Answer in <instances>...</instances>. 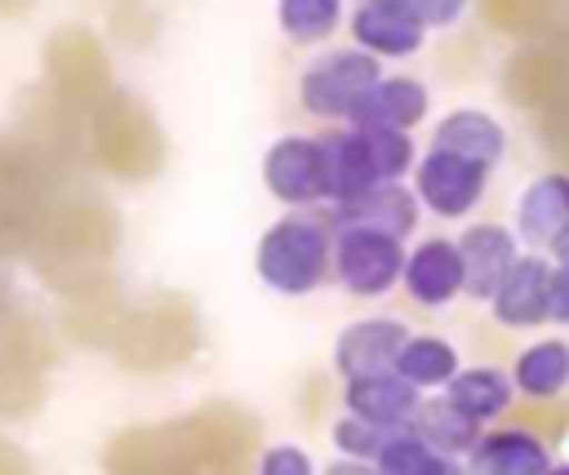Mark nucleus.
I'll return each instance as SVG.
<instances>
[{
  "instance_id": "nucleus-1",
  "label": "nucleus",
  "mask_w": 569,
  "mask_h": 475,
  "mask_svg": "<svg viewBox=\"0 0 569 475\" xmlns=\"http://www.w3.org/2000/svg\"><path fill=\"white\" fill-rule=\"evenodd\" d=\"M258 422L236 404H200L173 422L129 426L102 448L107 475H249Z\"/></svg>"
},
{
  "instance_id": "nucleus-2",
  "label": "nucleus",
  "mask_w": 569,
  "mask_h": 475,
  "mask_svg": "<svg viewBox=\"0 0 569 475\" xmlns=\"http://www.w3.org/2000/svg\"><path fill=\"white\" fill-rule=\"evenodd\" d=\"M120 240L116 213L93 195H62L31 244V266L62 297L80 302L111 289V253Z\"/></svg>"
},
{
  "instance_id": "nucleus-3",
  "label": "nucleus",
  "mask_w": 569,
  "mask_h": 475,
  "mask_svg": "<svg viewBox=\"0 0 569 475\" xmlns=\"http://www.w3.org/2000/svg\"><path fill=\"white\" fill-rule=\"evenodd\" d=\"M67 169L22 133L0 138V253H31L40 226L67 195Z\"/></svg>"
},
{
  "instance_id": "nucleus-4",
  "label": "nucleus",
  "mask_w": 569,
  "mask_h": 475,
  "mask_svg": "<svg viewBox=\"0 0 569 475\" xmlns=\"http://www.w3.org/2000/svg\"><path fill=\"white\" fill-rule=\"evenodd\" d=\"M200 342V324L196 311L187 306V297L178 293H156L151 302L138 306H120L116 329L107 337V351L138 373H164L173 364H182Z\"/></svg>"
},
{
  "instance_id": "nucleus-5",
  "label": "nucleus",
  "mask_w": 569,
  "mask_h": 475,
  "mask_svg": "<svg viewBox=\"0 0 569 475\" xmlns=\"http://www.w3.org/2000/svg\"><path fill=\"white\" fill-rule=\"evenodd\" d=\"M89 155L124 178V182H138V178H151L164 160V138H160V124L151 120V111L124 93V89H111L93 111H89Z\"/></svg>"
},
{
  "instance_id": "nucleus-6",
  "label": "nucleus",
  "mask_w": 569,
  "mask_h": 475,
  "mask_svg": "<svg viewBox=\"0 0 569 475\" xmlns=\"http://www.w3.org/2000/svg\"><path fill=\"white\" fill-rule=\"evenodd\" d=\"M329 266H333V240H329V226L316 218H302V213L280 218L258 240V275L284 297L320 289Z\"/></svg>"
},
{
  "instance_id": "nucleus-7",
  "label": "nucleus",
  "mask_w": 569,
  "mask_h": 475,
  "mask_svg": "<svg viewBox=\"0 0 569 475\" xmlns=\"http://www.w3.org/2000/svg\"><path fill=\"white\" fill-rule=\"evenodd\" d=\"M44 89L62 98L71 111L89 115L111 93V67L102 40L84 27H58L44 40Z\"/></svg>"
},
{
  "instance_id": "nucleus-8",
  "label": "nucleus",
  "mask_w": 569,
  "mask_h": 475,
  "mask_svg": "<svg viewBox=\"0 0 569 475\" xmlns=\"http://www.w3.org/2000/svg\"><path fill=\"white\" fill-rule=\"evenodd\" d=\"M49 337L22 311L0 320V417H27L44 395L49 373Z\"/></svg>"
},
{
  "instance_id": "nucleus-9",
  "label": "nucleus",
  "mask_w": 569,
  "mask_h": 475,
  "mask_svg": "<svg viewBox=\"0 0 569 475\" xmlns=\"http://www.w3.org/2000/svg\"><path fill=\"white\" fill-rule=\"evenodd\" d=\"M382 80L378 71V58L365 53V49H338V53H325L316 58L302 80H298V93H302V107L311 115H325V120H351L356 107L369 98V89Z\"/></svg>"
},
{
  "instance_id": "nucleus-10",
  "label": "nucleus",
  "mask_w": 569,
  "mask_h": 475,
  "mask_svg": "<svg viewBox=\"0 0 569 475\" xmlns=\"http://www.w3.org/2000/svg\"><path fill=\"white\" fill-rule=\"evenodd\" d=\"M405 244L400 235L369 231V226H338L333 235V271L347 293L356 297H378L396 280H405Z\"/></svg>"
},
{
  "instance_id": "nucleus-11",
  "label": "nucleus",
  "mask_w": 569,
  "mask_h": 475,
  "mask_svg": "<svg viewBox=\"0 0 569 475\" xmlns=\"http://www.w3.org/2000/svg\"><path fill=\"white\" fill-rule=\"evenodd\" d=\"M489 186V169L476 160H462L453 151L431 146L418 164H413V191L418 204H427L436 218H467Z\"/></svg>"
},
{
  "instance_id": "nucleus-12",
  "label": "nucleus",
  "mask_w": 569,
  "mask_h": 475,
  "mask_svg": "<svg viewBox=\"0 0 569 475\" xmlns=\"http://www.w3.org/2000/svg\"><path fill=\"white\" fill-rule=\"evenodd\" d=\"M551 271L556 262H547L542 253H520V262L511 266V275L502 280V289L493 293L489 311L502 329H538L551 320Z\"/></svg>"
},
{
  "instance_id": "nucleus-13",
  "label": "nucleus",
  "mask_w": 569,
  "mask_h": 475,
  "mask_svg": "<svg viewBox=\"0 0 569 475\" xmlns=\"http://www.w3.org/2000/svg\"><path fill=\"white\" fill-rule=\"evenodd\" d=\"M262 182L284 204H311L325 200V173H320V142L316 138H276L262 160Z\"/></svg>"
},
{
  "instance_id": "nucleus-14",
  "label": "nucleus",
  "mask_w": 569,
  "mask_h": 475,
  "mask_svg": "<svg viewBox=\"0 0 569 475\" xmlns=\"http://www.w3.org/2000/svg\"><path fill=\"white\" fill-rule=\"evenodd\" d=\"M405 289L418 306H449L458 293H467L458 240H445V235L418 240L405 257Z\"/></svg>"
},
{
  "instance_id": "nucleus-15",
  "label": "nucleus",
  "mask_w": 569,
  "mask_h": 475,
  "mask_svg": "<svg viewBox=\"0 0 569 475\" xmlns=\"http://www.w3.org/2000/svg\"><path fill=\"white\" fill-rule=\"evenodd\" d=\"M458 253H462V271H467V297H476V302H493V293L502 289V280L520 262L516 235L498 222L467 226L458 240Z\"/></svg>"
},
{
  "instance_id": "nucleus-16",
  "label": "nucleus",
  "mask_w": 569,
  "mask_h": 475,
  "mask_svg": "<svg viewBox=\"0 0 569 475\" xmlns=\"http://www.w3.org/2000/svg\"><path fill=\"white\" fill-rule=\"evenodd\" d=\"M405 342H409V329L400 320H382V315L378 320H356L338 333L333 364L347 382L369 377V373H387V368H396Z\"/></svg>"
},
{
  "instance_id": "nucleus-17",
  "label": "nucleus",
  "mask_w": 569,
  "mask_h": 475,
  "mask_svg": "<svg viewBox=\"0 0 569 475\" xmlns=\"http://www.w3.org/2000/svg\"><path fill=\"white\" fill-rule=\"evenodd\" d=\"M351 36L365 53L373 58H409L422 49V18L413 9H405L400 0H369L356 9L351 18Z\"/></svg>"
},
{
  "instance_id": "nucleus-18",
  "label": "nucleus",
  "mask_w": 569,
  "mask_h": 475,
  "mask_svg": "<svg viewBox=\"0 0 569 475\" xmlns=\"http://www.w3.org/2000/svg\"><path fill=\"white\" fill-rule=\"evenodd\" d=\"M418 404H422L418 386L409 377H400L396 368L347 382V413H356L373 426H387V431H405L413 422Z\"/></svg>"
},
{
  "instance_id": "nucleus-19",
  "label": "nucleus",
  "mask_w": 569,
  "mask_h": 475,
  "mask_svg": "<svg viewBox=\"0 0 569 475\" xmlns=\"http://www.w3.org/2000/svg\"><path fill=\"white\" fill-rule=\"evenodd\" d=\"M320 173H325V200L333 204H347L356 200L360 191H369L378 182L373 173V160H369V146H365V133L360 129H333V133H320Z\"/></svg>"
},
{
  "instance_id": "nucleus-20",
  "label": "nucleus",
  "mask_w": 569,
  "mask_h": 475,
  "mask_svg": "<svg viewBox=\"0 0 569 475\" xmlns=\"http://www.w3.org/2000/svg\"><path fill=\"white\" fill-rule=\"evenodd\" d=\"M467 462H471V475H547L556 466L547 444L529 426L485 431Z\"/></svg>"
},
{
  "instance_id": "nucleus-21",
  "label": "nucleus",
  "mask_w": 569,
  "mask_h": 475,
  "mask_svg": "<svg viewBox=\"0 0 569 475\" xmlns=\"http://www.w3.org/2000/svg\"><path fill=\"white\" fill-rule=\"evenodd\" d=\"M565 226H569V173L565 169L538 173L525 186V195H520L516 235L529 240V244H538V249H551Z\"/></svg>"
},
{
  "instance_id": "nucleus-22",
  "label": "nucleus",
  "mask_w": 569,
  "mask_h": 475,
  "mask_svg": "<svg viewBox=\"0 0 569 475\" xmlns=\"http://www.w3.org/2000/svg\"><path fill=\"white\" fill-rule=\"evenodd\" d=\"M333 218H338V226H369V231H387V235H409L418 222V191H409L400 182H373L356 200L338 204Z\"/></svg>"
},
{
  "instance_id": "nucleus-23",
  "label": "nucleus",
  "mask_w": 569,
  "mask_h": 475,
  "mask_svg": "<svg viewBox=\"0 0 569 475\" xmlns=\"http://www.w3.org/2000/svg\"><path fill=\"white\" fill-rule=\"evenodd\" d=\"M427 115V89L413 75H382L369 98L356 107L351 124L356 129H413Z\"/></svg>"
},
{
  "instance_id": "nucleus-24",
  "label": "nucleus",
  "mask_w": 569,
  "mask_h": 475,
  "mask_svg": "<svg viewBox=\"0 0 569 475\" xmlns=\"http://www.w3.org/2000/svg\"><path fill=\"white\" fill-rule=\"evenodd\" d=\"M431 146L453 151V155H462V160H476V164L493 169V164L502 160V151H507V133H502V124H498L489 111L458 107V111H449V115L436 124Z\"/></svg>"
},
{
  "instance_id": "nucleus-25",
  "label": "nucleus",
  "mask_w": 569,
  "mask_h": 475,
  "mask_svg": "<svg viewBox=\"0 0 569 475\" xmlns=\"http://www.w3.org/2000/svg\"><path fill=\"white\" fill-rule=\"evenodd\" d=\"M511 382L525 400H556L569 386V342L565 337L529 342L511 364Z\"/></svg>"
},
{
  "instance_id": "nucleus-26",
  "label": "nucleus",
  "mask_w": 569,
  "mask_h": 475,
  "mask_svg": "<svg viewBox=\"0 0 569 475\" xmlns=\"http://www.w3.org/2000/svg\"><path fill=\"white\" fill-rule=\"evenodd\" d=\"M445 395H449L467 417H476L480 426H489V422H498V417L511 408L516 382H511V373H502V368H493V364H476V368H462V373L445 386Z\"/></svg>"
},
{
  "instance_id": "nucleus-27",
  "label": "nucleus",
  "mask_w": 569,
  "mask_h": 475,
  "mask_svg": "<svg viewBox=\"0 0 569 475\" xmlns=\"http://www.w3.org/2000/svg\"><path fill=\"white\" fill-rule=\"evenodd\" d=\"M409 431L413 435H422L431 448H440V453H449V457H471V448L480 444V422L476 417H467L449 395H436V400H422L418 404V413H413V422H409Z\"/></svg>"
},
{
  "instance_id": "nucleus-28",
  "label": "nucleus",
  "mask_w": 569,
  "mask_h": 475,
  "mask_svg": "<svg viewBox=\"0 0 569 475\" xmlns=\"http://www.w3.org/2000/svg\"><path fill=\"white\" fill-rule=\"evenodd\" d=\"M396 373L409 377L418 391H440V386H449L462 373V364H458V351L445 337H427L422 333V337L405 342V351L396 360Z\"/></svg>"
},
{
  "instance_id": "nucleus-29",
  "label": "nucleus",
  "mask_w": 569,
  "mask_h": 475,
  "mask_svg": "<svg viewBox=\"0 0 569 475\" xmlns=\"http://www.w3.org/2000/svg\"><path fill=\"white\" fill-rule=\"evenodd\" d=\"M378 475H458V462L440 448H431L422 435H413L409 426L396 431L387 439V448L378 453Z\"/></svg>"
},
{
  "instance_id": "nucleus-30",
  "label": "nucleus",
  "mask_w": 569,
  "mask_h": 475,
  "mask_svg": "<svg viewBox=\"0 0 569 475\" xmlns=\"http://www.w3.org/2000/svg\"><path fill=\"white\" fill-rule=\"evenodd\" d=\"M280 27L298 44H320L342 18V0H280Z\"/></svg>"
},
{
  "instance_id": "nucleus-31",
  "label": "nucleus",
  "mask_w": 569,
  "mask_h": 475,
  "mask_svg": "<svg viewBox=\"0 0 569 475\" xmlns=\"http://www.w3.org/2000/svg\"><path fill=\"white\" fill-rule=\"evenodd\" d=\"M360 133H365V146H369V160H373L378 182H400V173H409V164H413L409 133L405 129H360Z\"/></svg>"
},
{
  "instance_id": "nucleus-32",
  "label": "nucleus",
  "mask_w": 569,
  "mask_h": 475,
  "mask_svg": "<svg viewBox=\"0 0 569 475\" xmlns=\"http://www.w3.org/2000/svg\"><path fill=\"white\" fill-rule=\"evenodd\" d=\"M391 435H396V431L373 426V422H365V417H356V413H347V417L333 426V444H338V453L351 457V462H378V453L387 448Z\"/></svg>"
},
{
  "instance_id": "nucleus-33",
  "label": "nucleus",
  "mask_w": 569,
  "mask_h": 475,
  "mask_svg": "<svg viewBox=\"0 0 569 475\" xmlns=\"http://www.w3.org/2000/svg\"><path fill=\"white\" fill-rule=\"evenodd\" d=\"M551 4H556V0H485V18H489L493 27H502V31L529 36V31L547 27Z\"/></svg>"
},
{
  "instance_id": "nucleus-34",
  "label": "nucleus",
  "mask_w": 569,
  "mask_h": 475,
  "mask_svg": "<svg viewBox=\"0 0 569 475\" xmlns=\"http://www.w3.org/2000/svg\"><path fill=\"white\" fill-rule=\"evenodd\" d=\"M258 475H316V466L298 444H276L258 457Z\"/></svg>"
},
{
  "instance_id": "nucleus-35",
  "label": "nucleus",
  "mask_w": 569,
  "mask_h": 475,
  "mask_svg": "<svg viewBox=\"0 0 569 475\" xmlns=\"http://www.w3.org/2000/svg\"><path fill=\"white\" fill-rule=\"evenodd\" d=\"M542 138H547V146H556L569 160V89L542 107Z\"/></svg>"
},
{
  "instance_id": "nucleus-36",
  "label": "nucleus",
  "mask_w": 569,
  "mask_h": 475,
  "mask_svg": "<svg viewBox=\"0 0 569 475\" xmlns=\"http://www.w3.org/2000/svg\"><path fill=\"white\" fill-rule=\"evenodd\" d=\"M400 4L413 9L422 18V27H453L471 0H400Z\"/></svg>"
},
{
  "instance_id": "nucleus-37",
  "label": "nucleus",
  "mask_w": 569,
  "mask_h": 475,
  "mask_svg": "<svg viewBox=\"0 0 569 475\" xmlns=\"http://www.w3.org/2000/svg\"><path fill=\"white\" fill-rule=\"evenodd\" d=\"M551 320L569 324V266L551 271Z\"/></svg>"
},
{
  "instance_id": "nucleus-38",
  "label": "nucleus",
  "mask_w": 569,
  "mask_h": 475,
  "mask_svg": "<svg viewBox=\"0 0 569 475\" xmlns=\"http://www.w3.org/2000/svg\"><path fill=\"white\" fill-rule=\"evenodd\" d=\"M0 475H36V466H31V457L18 444L0 439Z\"/></svg>"
},
{
  "instance_id": "nucleus-39",
  "label": "nucleus",
  "mask_w": 569,
  "mask_h": 475,
  "mask_svg": "<svg viewBox=\"0 0 569 475\" xmlns=\"http://www.w3.org/2000/svg\"><path fill=\"white\" fill-rule=\"evenodd\" d=\"M325 475H378V466H373V462H351V457H342V462H333Z\"/></svg>"
},
{
  "instance_id": "nucleus-40",
  "label": "nucleus",
  "mask_w": 569,
  "mask_h": 475,
  "mask_svg": "<svg viewBox=\"0 0 569 475\" xmlns=\"http://www.w3.org/2000/svg\"><path fill=\"white\" fill-rule=\"evenodd\" d=\"M551 257H556V266H569V226H565L560 240L551 244Z\"/></svg>"
},
{
  "instance_id": "nucleus-41",
  "label": "nucleus",
  "mask_w": 569,
  "mask_h": 475,
  "mask_svg": "<svg viewBox=\"0 0 569 475\" xmlns=\"http://www.w3.org/2000/svg\"><path fill=\"white\" fill-rule=\"evenodd\" d=\"M31 0H0V13H22Z\"/></svg>"
},
{
  "instance_id": "nucleus-42",
  "label": "nucleus",
  "mask_w": 569,
  "mask_h": 475,
  "mask_svg": "<svg viewBox=\"0 0 569 475\" xmlns=\"http://www.w3.org/2000/svg\"><path fill=\"white\" fill-rule=\"evenodd\" d=\"M547 475H569V462H556V466H551Z\"/></svg>"
},
{
  "instance_id": "nucleus-43",
  "label": "nucleus",
  "mask_w": 569,
  "mask_h": 475,
  "mask_svg": "<svg viewBox=\"0 0 569 475\" xmlns=\"http://www.w3.org/2000/svg\"><path fill=\"white\" fill-rule=\"evenodd\" d=\"M360 4H369V0H360Z\"/></svg>"
}]
</instances>
